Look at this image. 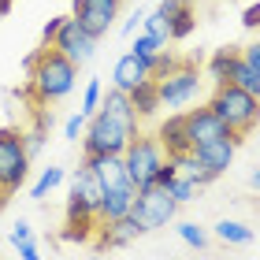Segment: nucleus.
Returning a JSON list of instances; mask_svg holds the SVG:
<instances>
[{
	"instance_id": "1",
	"label": "nucleus",
	"mask_w": 260,
	"mask_h": 260,
	"mask_svg": "<svg viewBox=\"0 0 260 260\" xmlns=\"http://www.w3.org/2000/svg\"><path fill=\"white\" fill-rule=\"evenodd\" d=\"M26 71H30V78H26V86L19 93L34 104V112L63 101L67 93L75 89V82H78V67L71 63L60 49H45V45L26 60Z\"/></svg>"
},
{
	"instance_id": "2",
	"label": "nucleus",
	"mask_w": 260,
	"mask_h": 260,
	"mask_svg": "<svg viewBox=\"0 0 260 260\" xmlns=\"http://www.w3.org/2000/svg\"><path fill=\"white\" fill-rule=\"evenodd\" d=\"M138 130H141L138 119H123V115L97 108L82 130V156H123V149Z\"/></svg>"
},
{
	"instance_id": "3",
	"label": "nucleus",
	"mask_w": 260,
	"mask_h": 260,
	"mask_svg": "<svg viewBox=\"0 0 260 260\" xmlns=\"http://www.w3.org/2000/svg\"><path fill=\"white\" fill-rule=\"evenodd\" d=\"M208 108L216 112V119L231 130V134H253L256 123H260V101L253 93H245L242 86H234V82H219L216 89H212L208 97Z\"/></svg>"
},
{
	"instance_id": "4",
	"label": "nucleus",
	"mask_w": 260,
	"mask_h": 260,
	"mask_svg": "<svg viewBox=\"0 0 260 260\" xmlns=\"http://www.w3.org/2000/svg\"><path fill=\"white\" fill-rule=\"evenodd\" d=\"M30 171V152H26V138L19 126H0V193H15L26 182Z\"/></svg>"
},
{
	"instance_id": "5",
	"label": "nucleus",
	"mask_w": 260,
	"mask_h": 260,
	"mask_svg": "<svg viewBox=\"0 0 260 260\" xmlns=\"http://www.w3.org/2000/svg\"><path fill=\"white\" fill-rule=\"evenodd\" d=\"M168 160V152H164V145L156 141V134H138L130 138V145L123 149V164H126V175L130 182H134V190H141V186H149V179L156 175V168Z\"/></svg>"
},
{
	"instance_id": "6",
	"label": "nucleus",
	"mask_w": 260,
	"mask_h": 260,
	"mask_svg": "<svg viewBox=\"0 0 260 260\" xmlns=\"http://www.w3.org/2000/svg\"><path fill=\"white\" fill-rule=\"evenodd\" d=\"M156 93H160V108H186L190 101H197L201 93V71L197 60H182L175 71H168L164 78H156Z\"/></svg>"
},
{
	"instance_id": "7",
	"label": "nucleus",
	"mask_w": 260,
	"mask_h": 260,
	"mask_svg": "<svg viewBox=\"0 0 260 260\" xmlns=\"http://www.w3.org/2000/svg\"><path fill=\"white\" fill-rule=\"evenodd\" d=\"M175 212H179V205H175L171 190H156V186H141L138 197H134V208H130V216H134L141 227L156 231V227H168V223L175 219Z\"/></svg>"
},
{
	"instance_id": "8",
	"label": "nucleus",
	"mask_w": 260,
	"mask_h": 260,
	"mask_svg": "<svg viewBox=\"0 0 260 260\" xmlns=\"http://www.w3.org/2000/svg\"><path fill=\"white\" fill-rule=\"evenodd\" d=\"M119 11H123V0H71V19L97 41L108 38Z\"/></svg>"
},
{
	"instance_id": "9",
	"label": "nucleus",
	"mask_w": 260,
	"mask_h": 260,
	"mask_svg": "<svg viewBox=\"0 0 260 260\" xmlns=\"http://www.w3.org/2000/svg\"><path fill=\"white\" fill-rule=\"evenodd\" d=\"M49 49H60L75 67H82V63H89V60H93V52H97V38H89V34L67 15V19H63V26H60V34H56V41L49 45Z\"/></svg>"
},
{
	"instance_id": "10",
	"label": "nucleus",
	"mask_w": 260,
	"mask_h": 260,
	"mask_svg": "<svg viewBox=\"0 0 260 260\" xmlns=\"http://www.w3.org/2000/svg\"><path fill=\"white\" fill-rule=\"evenodd\" d=\"M238 145H242L238 134H223V138L208 141V145H197V149H190V152H193V160L201 164V168L212 171V175L219 179V175L231 168V160H234V152H238Z\"/></svg>"
},
{
	"instance_id": "11",
	"label": "nucleus",
	"mask_w": 260,
	"mask_h": 260,
	"mask_svg": "<svg viewBox=\"0 0 260 260\" xmlns=\"http://www.w3.org/2000/svg\"><path fill=\"white\" fill-rule=\"evenodd\" d=\"M223 134H231V130L216 119V112H212L208 104H205V108H190V112H186V138H190V149L208 145V141H216Z\"/></svg>"
},
{
	"instance_id": "12",
	"label": "nucleus",
	"mask_w": 260,
	"mask_h": 260,
	"mask_svg": "<svg viewBox=\"0 0 260 260\" xmlns=\"http://www.w3.org/2000/svg\"><path fill=\"white\" fill-rule=\"evenodd\" d=\"M145 78H152V63L149 60H141V56H134V52H126V56L115 60V71H112V86L115 89L130 93L134 86H141Z\"/></svg>"
},
{
	"instance_id": "13",
	"label": "nucleus",
	"mask_w": 260,
	"mask_h": 260,
	"mask_svg": "<svg viewBox=\"0 0 260 260\" xmlns=\"http://www.w3.org/2000/svg\"><path fill=\"white\" fill-rule=\"evenodd\" d=\"M145 234V227L130 216H119V219H112V223H101L97 227V245H108V249H115V245H130L134 238H141Z\"/></svg>"
},
{
	"instance_id": "14",
	"label": "nucleus",
	"mask_w": 260,
	"mask_h": 260,
	"mask_svg": "<svg viewBox=\"0 0 260 260\" xmlns=\"http://www.w3.org/2000/svg\"><path fill=\"white\" fill-rule=\"evenodd\" d=\"M156 141L164 145L168 156H182V152H190V138H186V112H171L168 119L156 126Z\"/></svg>"
},
{
	"instance_id": "15",
	"label": "nucleus",
	"mask_w": 260,
	"mask_h": 260,
	"mask_svg": "<svg viewBox=\"0 0 260 260\" xmlns=\"http://www.w3.org/2000/svg\"><path fill=\"white\" fill-rule=\"evenodd\" d=\"M82 164H89L93 171H97V179L104 190H123V186H134L126 175V164L123 156H82Z\"/></svg>"
},
{
	"instance_id": "16",
	"label": "nucleus",
	"mask_w": 260,
	"mask_h": 260,
	"mask_svg": "<svg viewBox=\"0 0 260 260\" xmlns=\"http://www.w3.org/2000/svg\"><path fill=\"white\" fill-rule=\"evenodd\" d=\"M134 197H138L134 186H123V190H104L101 201H97V219H101V223H112V219L126 216V212L134 208Z\"/></svg>"
},
{
	"instance_id": "17",
	"label": "nucleus",
	"mask_w": 260,
	"mask_h": 260,
	"mask_svg": "<svg viewBox=\"0 0 260 260\" xmlns=\"http://www.w3.org/2000/svg\"><path fill=\"white\" fill-rule=\"evenodd\" d=\"M126 97H130V108H134V119H138V123H145V119H152V115L160 112L156 78H145L141 86H134V89H130Z\"/></svg>"
},
{
	"instance_id": "18",
	"label": "nucleus",
	"mask_w": 260,
	"mask_h": 260,
	"mask_svg": "<svg viewBox=\"0 0 260 260\" xmlns=\"http://www.w3.org/2000/svg\"><path fill=\"white\" fill-rule=\"evenodd\" d=\"M227 82H234V86H242L245 93H253V97L260 101V71H256L253 63H245V60H242V52H238V60H234L231 75H227Z\"/></svg>"
},
{
	"instance_id": "19",
	"label": "nucleus",
	"mask_w": 260,
	"mask_h": 260,
	"mask_svg": "<svg viewBox=\"0 0 260 260\" xmlns=\"http://www.w3.org/2000/svg\"><path fill=\"white\" fill-rule=\"evenodd\" d=\"M216 238L227 242V245H253L256 231L245 227V223H238V219H219L216 223Z\"/></svg>"
},
{
	"instance_id": "20",
	"label": "nucleus",
	"mask_w": 260,
	"mask_h": 260,
	"mask_svg": "<svg viewBox=\"0 0 260 260\" xmlns=\"http://www.w3.org/2000/svg\"><path fill=\"white\" fill-rule=\"evenodd\" d=\"M168 26H171V41H182V38H190L193 34V26H197V8L193 4H179V11L168 19Z\"/></svg>"
},
{
	"instance_id": "21",
	"label": "nucleus",
	"mask_w": 260,
	"mask_h": 260,
	"mask_svg": "<svg viewBox=\"0 0 260 260\" xmlns=\"http://www.w3.org/2000/svg\"><path fill=\"white\" fill-rule=\"evenodd\" d=\"M234 60H238V49H216V52L208 56V82H212V86L227 82L231 67H234Z\"/></svg>"
},
{
	"instance_id": "22",
	"label": "nucleus",
	"mask_w": 260,
	"mask_h": 260,
	"mask_svg": "<svg viewBox=\"0 0 260 260\" xmlns=\"http://www.w3.org/2000/svg\"><path fill=\"white\" fill-rule=\"evenodd\" d=\"M141 34H149V38H156L164 49H168V41H171V26H168V15H164L160 8H152L145 11V19H141Z\"/></svg>"
},
{
	"instance_id": "23",
	"label": "nucleus",
	"mask_w": 260,
	"mask_h": 260,
	"mask_svg": "<svg viewBox=\"0 0 260 260\" xmlns=\"http://www.w3.org/2000/svg\"><path fill=\"white\" fill-rule=\"evenodd\" d=\"M60 182H63V168H45V171L38 175V182L30 186V197H34V201H45Z\"/></svg>"
},
{
	"instance_id": "24",
	"label": "nucleus",
	"mask_w": 260,
	"mask_h": 260,
	"mask_svg": "<svg viewBox=\"0 0 260 260\" xmlns=\"http://www.w3.org/2000/svg\"><path fill=\"white\" fill-rule=\"evenodd\" d=\"M101 97H104V86H101V78H89V82H86V89H82V108H78V112L89 119V115L101 108Z\"/></svg>"
},
{
	"instance_id": "25",
	"label": "nucleus",
	"mask_w": 260,
	"mask_h": 260,
	"mask_svg": "<svg viewBox=\"0 0 260 260\" xmlns=\"http://www.w3.org/2000/svg\"><path fill=\"white\" fill-rule=\"evenodd\" d=\"M175 179H179V164H175V160L168 156V160H164L160 168H156V175L149 179V186H156V190H171Z\"/></svg>"
},
{
	"instance_id": "26",
	"label": "nucleus",
	"mask_w": 260,
	"mask_h": 260,
	"mask_svg": "<svg viewBox=\"0 0 260 260\" xmlns=\"http://www.w3.org/2000/svg\"><path fill=\"white\" fill-rule=\"evenodd\" d=\"M175 231H179V238H182L186 245H190V249H205V245H208V234H205V227H197V223H190V219H186V223H179Z\"/></svg>"
},
{
	"instance_id": "27",
	"label": "nucleus",
	"mask_w": 260,
	"mask_h": 260,
	"mask_svg": "<svg viewBox=\"0 0 260 260\" xmlns=\"http://www.w3.org/2000/svg\"><path fill=\"white\" fill-rule=\"evenodd\" d=\"M197 193H201V186H197L193 179H186V175H179V179H175V186H171L175 205H190V201H197Z\"/></svg>"
},
{
	"instance_id": "28",
	"label": "nucleus",
	"mask_w": 260,
	"mask_h": 260,
	"mask_svg": "<svg viewBox=\"0 0 260 260\" xmlns=\"http://www.w3.org/2000/svg\"><path fill=\"white\" fill-rule=\"evenodd\" d=\"M130 52H134V56H141V60H156V56L164 52V45L156 41V38H149V34H138V41L134 45H130Z\"/></svg>"
},
{
	"instance_id": "29",
	"label": "nucleus",
	"mask_w": 260,
	"mask_h": 260,
	"mask_svg": "<svg viewBox=\"0 0 260 260\" xmlns=\"http://www.w3.org/2000/svg\"><path fill=\"white\" fill-rule=\"evenodd\" d=\"M179 63H182L179 56H171L168 49H164V52L156 56V60H152V78H164V75H168V71H175Z\"/></svg>"
},
{
	"instance_id": "30",
	"label": "nucleus",
	"mask_w": 260,
	"mask_h": 260,
	"mask_svg": "<svg viewBox=\"0 0 260 260\" xmlns=\"http://www.w3.org/2000/svg\"><path fill=\"white\" fill-rule=\"evenodd\" d=\"M82 130H86V115L75 112V115H71V119L63 123V138H67V141H78V138H82Z\"/></svg>"
},
{
	"instance_id": "31",
	"label": "nucleus",
	"mask_w": 260,
	"mask_h": 260,
	"mask_svg": "<svg viewBox=\"0 0 260 260\" xmlns=\"http://www.w3.org/2000/svg\"><path fill=\"white\" fill-rule=\"evenodd\" d=\"M63 19H67V15H56V19H49V22H45V30H41V45H45V49H49V45L56 41V34H60Z\"/></svg>"
},
{
	"instance_id": "32",
	"label": "nucleus",
	"mask_w": 260,
	"mask_h": 260,
	"mask_svg": "<svg viewBox=\"0 0 260 260\" xmlns=\"http://www.w3.org/2000/svg\"><path fill=\"white\" fill-rule=\"evenodd\" d=\"M8 238H11V245H19V242H30L34 238V231H30V223H15V227H11V234H8Z\"/></svg>"
},
{
	"instance_id": "33",
	"label": "nucleus",
	"mask_w": 260,
	"mask_h": 260,
	"mask_svg": "<svg viewBox=\"0 0 260 260\" xmlns=\"http://www.w3.org/2000/svg\"><path fill=\"white\" fill-rule=\"evenodd\" d=\"M242 26H249V30L260 26V4H249V8L242 11Z\"/></svg>"
},
{
	"instance_id": "34",
	"label": "nucleus",
	"mask_w": 260,
	"mask_h": 260,
	"mask_svg": "<svg viewBox=\"0 0 260 260\" xmlns=\"http://www.w3.org/2000/svg\"><path fill=\"white\" fill-rule=\"evenodd\" d=\"M238 52H242V60H245V63H253V67L260 71V41L245 45V49H238Z\"/></svg>"
},
{
	"instance_id": "35",
	"label": "nucleus",
	"mask_w": 260,
	"mask_h": 260,
	"mask_svg": "<svg viewBox=\"0 0 260 260\" xmlns=\"http://www.w3.org/2000/svg\"><path fill=\"white\" fill-rule=\"evenodd\" d=\"M15 249H19V260H41V253H38V245H34V238H30V242H19Z\"/></svg>"
},
{
	"instance_id": "36",
	"label": "nucleus",
	"mask_w": 260,
	"mask_h": 260,
	"mask_svg": "<svg viewBox=\"0 0 260 260\" xmlns=\"http://www.w3.org/2000/svg\"><path fill=\"white\" fill-rule=\"evenodd\" d=\"M141 19H145V11H141V8H138V11H134V15H130V19L123 22V34H126V38H130V34H134V30L141 26Z\"/></svg>"
},
{
	"instance_id": "37",
	"label": "nucleus",
	"mask_w": 260,
	"mask_h": 260,
	"mask_svg": "<svg viewBox=\"0 0 260 260\" xmlns=\"http://www.w3.org/2000/svg\"><path fill=\"white\" fill-rule=\"evenodd\" d=\"M249 182H253V186H256V190H260V168H256V171L249 175Z\"/></svg>"
},
{
	"instance_id": "38",
	"label": "nucleus",
	"mask_w": 260,
	"mask_h": 260,
	"mask_svg": "<svg viewBox=\"0 0 260 260\" xmlns=\"http://www.w3.org/2000/svg\"><path fill=\"white\" fill-rule=\"evenodd\" d=\"M186 4H201V0H186Z\"/></svg>"
}]
</instances>
